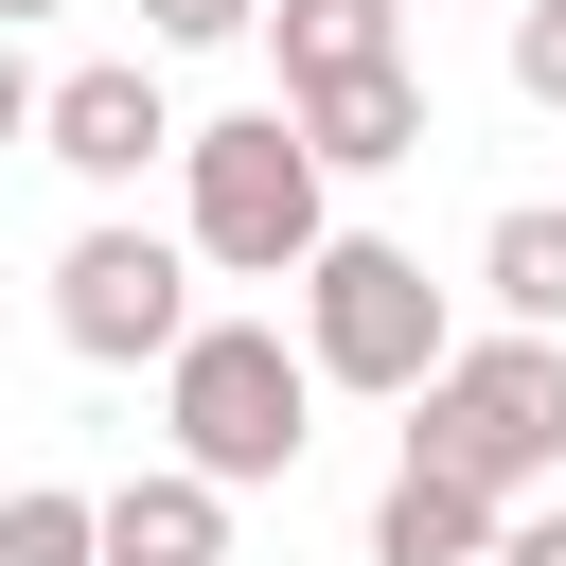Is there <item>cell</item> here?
Returning <instances> with one entry per match:
<instances>
[{
    "instance_id": "6da1fadb",
    "label": "cell",
    "mask_w": 566,
    "mask_h": 566,
    "mask_svg": "<svg viewBox=\"0 0 566 566\" xmlns=\"http://www.w3.org/2000/svg\"><path fill=\"white\" fill-rule=\"evenodd\" d=\"M318 407V371H301V336L283 318H195L177 354H159V424H177V478H212V495H248V478H301V424Z\"/></svg>"
},
{
    "instance_id": "277c9868",
    "label": "cell",
    "mask_w": 566,
    "mask_h": 566,
    "mask_svg": "<svg viewBox=\"0 0 566 566\" xmlns=\"http://www.w3.org/2000/svg\"><path fill=\"white\" fill-rule=\"evenodd\" d=\"M442 354H460V318H442V283H424V248H389V230H318V265H301V371L407 407Z\"/></svg>"
},
{
    "instance_id": "7c38bea8",
    "label": "cell",
    "mask_w": 566,
    "mask_h": 566,
    "mask_svg": "<svg viewBox=\"0 0 566 566\" xmlns=\"http://www.w3.org/2000/svg\"><path fill=\"white\" fill-rule=\"evenodd\" d=\"M0 566H106V548H88V495H53V478L0 495Z\"/></svg>"
},
{
    "instance_id": "7a4b0ae2",
    "label": "cell",
    "mask_w": 566,
    "mask_h": 566,
    "mask_svg": "<svg viewBox=\"0 0 566 566\" xmlns=\"http://www.w3.org/2000/svg\"><path fill=\"white\" fill-rule=\"evenodd\" d=\"M177 177H195V265L230 283H301L318 230H336V177L301 159L283 106H230V124H177Z\"/></svg>"
},
{
    "instance_id": "8fae6325",
    "label": "cell",
    "mask_w": 566,
    "mask_h": 566,
    "mask_svg": "<svg viewBox=\"0 0 566 566\" xmlns=\"http://www.w3.org/2000/svg\"><path fill=\"white\" fill-rule=\"evenodd\" d=\"M265 35H283V88H336L407 53V0H265Z\"/></svg>"
},
{
    "instance_id": "3957f363",
    "label": "cell",
    "mask_w": 566,
    "mask_h": 566,
    "mask_svg": "<svg viewBox=\"0 0 566 566\" xmlns=\"http://www.w3.org/2000/svg\"><path fill=\"white\" fill-rule=\"evenodd\" d=\"M407 407H424V424H407V460L478 478L495 513H513L531 478H566V336H460Z\"/></svg>"
},
{
    "instance_id": "9c48e42d",
    "label": "cell",
    "mask_w": 566,
    "mask_h": 566,
    "mask_svg": "<svg viewBox=\"0 0 566 566\" xmlns=\"http://www.w3.org/2000/svg\"><path fill=\"white\" fill-rule=\"evenodd\" d=\"M495 495L478 478H442V460H389V495H371V566H495Z\"/></svg>"
},
{
    "instance_id": "2e32d148",
    "label": "cell",
    "mask_w": 566,
    "mask_h": 566,
    "mask_svg": "<svg viewBox=\"0 0 566 566\" xmlns=\"http://www.w3.org/2000/svg\"><path fill=\"white\" fill-rule=\"evenodd\" d=\"M495 566H566V513H531V531H495Z\"/></svg>"
},
{
    "instance_id": "52a82bcc",
    "label": "cell",
    "mask_w": 566,
    "mask_h": 566,
    "mask_svg": "<svg viewBox=\"0 0 566 566\" xmlns=\"http://www.w3.org/2000/svg\"><path fill=\"white\" fill-rule=\"evenodd\" d=\"M283 124H301L318 177H389V159H424V71L389 53V71H336V88H283Z\"/></svg>"
},
{
    "instance_id": "9a60e30c",
    "label": "cell",
    "mask_w": 566,
    "mask_h": 566,
    "mask_svg": "<svg viewBox=\"0 0 566 566\" xmlns=\"http://www.w3.org/2000/svg\"><path fill=\"white\" fill-rule=\"evenodd\" d=\"M0 142H35V71H18V35H0Z\"/></svg>"
},
{
    "instance_id": "e0dca14e",
    "label": "cell",
    "mask_w": 566,
    "mask_h": 566,
    "mask_svg": "<svg viewBox=\"0 0 566 566\" xmlns=\"http://www.w3.org/2000/svg\"><path fill=\"white\" fill-rule=\"evenodd\" d=\"M18 18H53V0H0V35H18Z\"/></svg>"
},
{
    "instance_id": "8992f818",
    "label": "cell",
    "mask_w": 566,
    "mask_h": 566,
    "mask_svg": "<svg viewBox=\"0 0 566 566\" xmlns=\"http://www.w3.org/2000/svg\"><path fill=\"white\" fill-rule=\"evenodd\" d=\"M35 159H71L88 195H142V159H177V106H159V71H142V53H88V71H53V88H35Z\"/></svg>"
},
{
    "instance_id": "5b68a950",
    "label": "cell",
    "mask_w": 566,
    "mask_h": 566,
    "mask_svg": "<svg viewBox=\"0 0 566 566\" xmlns=\"http://www.w3.org/2000/svg\"><path fill=\"white\" fill-rule=\"evenodd\" d=\"M53 336L88 354V371H142V354H177L195 336V248H159V230H71L53 248Z\"/></svg>"
},
{
    "instance_id": "ba28073f",
    "label": "cell",
    "mask_w": 566,
    "mask_h": 566,
    "mask_svg": "<svg viewBox=\"0 0 566 566\" xmlns=\"http://www.w3.org/2000/svg\"><path fill=\"white\" fill-rule=\"evenodd\" d=\"M88 548L106 566H230V495L177 478V460H142L124 495H88Z\"/></svg>"
},
{
    "instance_id": "4fadbf2b",
    "label": "cell",
    "mask_w": 566,
    "mask_h": 566,
    "mask_svg": "<svg viewBox=\"0 0 566 566\" xmlns=\"http://www.w3.org/2000/svg\"><path fill=\"white\" fill-rule=\"evenodd\" d=\"M248 18H265V0H142V35H159V53H230Z\"/></svg>"
},
{
    "instance_id": "30bf717a",
    "label": "cell",
    "mask_w": 566,
    "mask_h": 566,
    "mask_svg": "<svg viewBox=\"0 0 566 566\" xmlns=\"http://www.w3.org/2000/svg\"><path fill=\"white\" fill-rule=\"evenodd\" d=\"M478 301H495V336H566V212L548 195L478 230Z\"/></svg>"
},
{
    "instance_id": "5bb4252c",
    "label": "cell",
    "mask_w": 566,
    "mask_h": 566,
    "mask_svg": "<svg viewBox=\"0 0 566 566\" xmlns=\"http://www.w3.org/2000/svg\"><path fill=\"white\" fill-rule=\"evenodd\" d=\"M513 88L566 106V0H513Z\"/></svg>"
}]
</instances>
